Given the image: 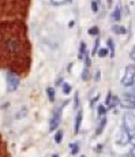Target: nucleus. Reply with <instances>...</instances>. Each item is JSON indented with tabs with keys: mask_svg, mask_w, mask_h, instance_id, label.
Wrapping results in <instances>:
<instances>
[{
	"mask_svg": "<svg viewBox=\"0 0 135 157\" xmlns=\"http://www.w3.org/2000/svg\"><path fill=\"white\" fill-rule=\"evenodd\" d=\"M135 81V64H128L126 67L124 75L121 78V85L124 86H130L132 85V82Z\"/></svg>",
	"mask_w": 135,
	"mask_h": 157,
	"instance_id": "1",
	"label": "nucleus"
},
{
	"mask_svg": "<svg viewBox=\"0 0 135 157\" xmlns=\"http://www.w3.org/2000/svg\"><path fill=\"white\" fill-rule=\"evenodd\" d=\"M19 84H21V79H19V77L15 73L10 71L7 74V90L8 92H15L18 89Z\"/></svg>",
	"mask_w": 135,
	"mask_h": 157,
	"instance_id": "2",
	"label": "nucleus"
},
{
	"mask_svg": "<svg viewBox=\"0 0 135 157\" xmlns=\"http://www.w3.org/2000/svg\"><path fill=\"white\" fill-rule=\"evenodd\" d=\"M19 49H21V45H19V41H18V40H15V38H10V40L5 41V51H7L8 53L15 55V53L19 52Z\"/></svg>",
	"mask_w": 135,
	"mask_h": 157,
	"instance_id": "3",
	"label": "nucleus"
},
{
	"mask_svg": "<svg viewBox=\"0 0 135 157\" xmlns=\"http://www.w3.org/2000/svg\"><path fill=\"white\" fill-rule=\"evenodd\" d=\"M123 123L127 131H134L135 130V115L131 112H126L123 118Z\"/></svg>",
	"mask_w": 135,
	"mask_h": 157,
	"instance_id": "4",
	"label": "nucleus"
},
{
	"mask_svg": "<svg viewBox=\"0 0 135 157\" xmlns=\"http://www.w3.org/2000/svg\"><path fill=\"white\" fill-rule=\"evenodd\" d=\"M64 105V104H63ZM63 105L59 108V109L55 111V114H53L52 119H51V122H49V130L53 131L57 128V126H59V123H60V118H62V111H63Z\"/></svg>",
	"mask_w": 135,
	"mask_h": 157,
	"instance_id": "5",
	"label": "nucleus"
},
{
	"mask_svg": "<svg viewBox=\"0 0 135 157\" xmlns=\"http://www.w3.org/2000/svg\"><path fill=\"white\" fill-rule=\"evenodd\" d=\"M130 142V134H128V131L123 128V130L119 133V137H117V143L119 145H126V143H128Z\"/></svg>",
	"mask_w": 135,
	"mask_h": 157,
	"instance_id": "6",
	"label": "nucleus"
},
{
	"mask_svg": "<svg viewBox=\"0 0 135 157\" xmlns=\"http://www.w3.org/2000/svg\"><path fill=\"white\" fill-rule=\"evenodd\" d=\"M119 104L120 107H123V108H127V109H134L135 108V100L132 99H124V100H121V101H119Z\"/></svg>",
	"mask_w": 135,
	"mask_h": 157,
	"instance_id": "7",
	"label": "nucleus"
},
{
	"mask_svg": "<svg viewBox=\"0 0 135 157\" xmlns=\"http://www.w3.org/2000/svg\"><path fill=\"white\" fill-rule=\"evenodd\" d=\"M81 123H82V111H79L77 118H75V134L79 133V128H81Z\"/></svg>",
	"mask_w": 135,
	"mask_h": 157,
	"instance_id": "8",
	"label": "nucleus"
},
{
	"mask_svg": "<svg viewBox=\"0 0 135 157\" xmlns=\"http://www.w3.org/2000/svg\"><path fill=\"white\" fill-rule=\"evenodd\" d=\"M88 55V52H86V44L85 42H81V47H79V55H78V59H81L82 60L85 56Z\"/></svg>",
	"mask_w": 135,
	"mask_h": 157,
	"instance_id": "9",
	"label": "nucleus"
},
{
	"mask_svg": "<svg viewBox=\"0 0 135 157\" xmlns=\"http://www.w3.org/2000/svg\"><path fill=\"white\" fill-rule=\"evenodd\" d=\"M107 44H108V48H109V55H111V58H113L115 56V44L113 41H112V38H108V41H107Z\"/></svg>",
	"mask_w": 135,
	"mask_h": 157,
	"instance_id": "10",
	"label": "nucleus"
},
{
	"mask_svg": "<svg viewBox=\"0 0 135 157\" xmlns=\"http://www.w3.org/2000/svg\"><path fill=\"white\" fill-rule=\"evenodd\" d=\"M112 30H113L116 34H126L127 29H126L124 26H119V25H116V26H113V29H112Z\"/></svg>",
	"mask_w": 135,
	"mask_h": 157,
	"instance_id": "11",
	"label": "nucleus"
},
{
	"mask_svg": "<svg viewBox=\"0 0 135 157\" xmlns=\"http://www.w3.org/2000/svg\"><path fill=\"white\" fill-rule=\"evenodd\" d=\"M47 94H48V97H49V101L53 103V101H55V89H53V88H48Z\"/></svg>",
	"mask_w": 135,
	"mask_h": 157,
	"instance_id": "12",
	"label": "nucleus"
},
{
	"mask_svg": "<svg viewBox=\"0 0 135 157\" xmlns=\"http://www.w3.org/2000/svg\"><path fill=\"white\" fill-rule=\"evenodd\" d=\"M112 18H113L115 21H120V18H121V15H120V7L117 5L116 8H115L113 14H112Z\"/></svg>",
	"mask_w": 135,
	"mask_h": 157,
	"instance_id": "13",
	"label": "nucleus"
},
{
	"mask_svg": "<svg viewBox=\"0 0 135 157\" xmlns=\"http://www.w3.org/2000/svg\"><path fill=\"white\" fill-rule=\"evenodd\" d=\"M62 139H63V131L59 130L56 134H55V142H56V143H60Z\"/></svg>",
	"mask_w": 135,
	"mask_h": 157,
	"instance_id": "14",
	"label": "nucleus"
},
{
	"mask_svg": "<svg viewBox=\"0 0 135 157\" xmlns=\"http://www.w3.org/2000/svg\"><path fill=\"white\" fill-rule=\"evenodd\" d=\"M88 33H89V34H90V36H97V34H98V27H97V26L90 27Z\"/></svg>",
	"mask_w": 135,
	"mask_h": 157,
	"instance_id": "15",
	"label": "nucleus"
},
{
	"mask_svg": "<svg viewBox=\"0 0 135 157\" xmlns=\"http://www.w3.org/2000/svg\"><path fill=\"white\" fill-rule=\"evenodd\" d=\"M89 78H90V74H89V70L86 67V68H83V71H82V79L83 81H88Z\"/></svg>",
	"mask_w": 135,
	"mask_h": 157,
	"instance_id": "16",
	"label": "nucleus"
},
{
	"mask_svg": "<svg viewBox=\"0 0 135 157\" xmlns=\"http://www.w3.org/2000/svg\"><path fill=\"white\" fill-rule=\"evenodd\" d=\"M98 56L100 58H105V56H108V49L107 48H101L98 51Z\"/></svg>",
	"mask_w": 135,
	"mask_h": 157,
	"instance_id": "17",
	"label": "nucleus"
},
{
	"mask_svg": "<svg viewBox=\"0 0 135 157\" xmlns=\"http://www.w3.org/2000/svg\"><path fill=\"white\" fill-rule=\"evenodd\" d=\"M70 92H71V86H70L68 84H63V93L68 94Z\"/></svg>",
	"mask_w": 135,
	"mask_h": 157,
	"instance_id": "18",
	"label": "nucleus"
},
{
	"mask_svg": "<svg viewBox=\"0 0 135 157\" xmlns=\"http://www.w3.org/2000/svg\"><path fill=\"white\" fill-rule=\"evenodd\" d=\"M70 147L73 149V150H71V153H73V154H77V153H78V150H79L78 143H71V145H70Z\"/></svg>",
	"mask_w": 135,
	"mask_h": 157,
	"instance_id": "19",
	"label": "nucleus"
},
{
	"mask_svg": "<svg viewBox=\"0 0 135 157\" xmlns=\"http://www.w3.org/2000/svg\"><path fill=\"white\" fill-rule=\"evenodd\" d=\"M105 112H107V108H105L104 105H98V115L100 116H104Z\"/></svg>",
	"mask_w": 135,
	"mask_h": 157,
	"instance_id": "20",
	"label": "nucleus"
},
{
	"mask_svg": "<svg viewBox=\"0 0 135 157\" xmlns=\"http://www.w3.org/2000/svg\"><path fill=\"white\" fill-rule=\"evenodd\" d=\"M117 104H119V100H117V97H113V100L111 99V103H109L108 107H111V108H112V107H116Z\"/></svg>",
	"mask_w": 135,
	"mask_h": 157,
	"instance_id": "21",
	"label": "nucleus"
},
{
	"mask_svg": "<svg viewBox=\"0 0 135 157\" xmlns=\"http://www.w3.org/2000/svg\"><path fill=\"white\" fill-rule=\"evenodd\" d=\"M51 1H52V4H55V5H60V4L67 3L68 0H51Z\"/></svg>",
	"mask_w": 135,
	"mask_h": 157,
	"instance_id": "22",
	"label": "nucleus"
},
{
	"mask_svg": "<svg viewBox=\"0 0 135 157\" xmlns=\"http://www.w3.org/2000/svg\"><path fill=\"white\" fill-rule=\"evenodd\" d=\"M98 42H100V38H96V41H94V48H93V52H92V55H96V51H97V48H98Z\"/></svg>",
	"mask_w": 135,
	"mask_h": 157,
	"instance_id": "23",
	"label": "nucleus"
},
{
	"mask_svg": "<svg viewBox=\"0 0 135 157\" xmlns=\"http://www.w3.org/2000/svg\"><path fill=\"white\" fill-rule=\"evenodd\" d=\"M92 10H93V12H97L98 11V5H97V1H92Z\"/></svg>",
	"mask_w": 135,
	"mask_h": 157,
	"instance_id": "24",
	"label": "nucleus"
},
{
	"mask_svg": "<svg viewBox=\"0 0 135 157\" xmlns=\"http://www.w3.org/2000/svg\"><path fill=\"white\" fill-rule=\"evenodd\" d=\"M130 56L132 60H135V45L132 47V49H131V52H130Z\"/></svg>",
	"mask_w": 135,
	"mask_h": 157,
	"instance_id": "25",
	"label": "nucleus"
},
{
	"mask_svg": "<svg viewBox=\"0 0 135 157\" xmlns=\"http://www.w3.org/2000/svg\"><path fill=\"white\" fill-rule=\"evenodd\" d=\"M130 142L132 143V145H134V147H135V134H134V135H131V137H130Z\"/></svg>",
	"mask_w": 135,
	"mask_h": 157,
	"instance_id": "26",
	"label": "nucleus"
},
{
	"mask_svg": "<svg viewBox=\"0 0 135 157\" xmlns=\"http://www.w3.org/2000/svg\"><path fill=\"white\" fill-rule=\"evenodd\" d=\"M75 108H78V93L75 94Z\"/></svg>",
	"mask_w": 135,
	"mask_h": 157,
	"instance_id": "27",
	"label": "nucleus"
},
{
	"mask_svg": "<svg viewBox=\"0 0 135 157\" xmlns=\"http://www.w3.org/2000/svg\"><path fill=\"white\" fill-rule=\"evenodd\" d=\"M131 156H132V157H135V147H134V149H132V150H131Z\"/></svg>",
	"mask_w": 135,
	"mask_h": 157,
	"instance_id": "28",
	"label": "nucleus"
},
{
	"mask_svg": "<svg viewBox=\"0 0 135 157\" xmlns=\"http://www.w3.org/2000/svg\"><path fill=\"white\" fill-rule=\"evenodd\" d=\"M96 79H97V81H98V79H100V71H97V75H96Z\"/></svg>",
	"mask_w": 135,
	"mask_h": 157,
	"instance_id": "29",
	"label": "nucleus"
},
{
	"mask_svg": "<svg viewBox=\"0 0 135 157\" xmlns=\"http://www.w3.org/2000/svg\"><path fill=\"white\" fill-rule=\"evenodd\" d=\"M108 5H109V7L112 5V0H108Z\"/></svg>",
	"mask_w": 135,
	"mask_h": 157,
	"instance_id": "30",
	"label": "nucleus"
},
{
	"mask_svg": "<svg viewBox=\"0 0 135 157\" xmlns=\"http://www.w3.org/2000/svg\"><path fill=\"white\" fill-rule=\"evenodd\" d=\"M52 157H59V156H56V154H53V156Z\"/></svg>",
	"mask_w": 135,
	"mask_h": 157,
	"instance_id": "31",
	"label": "nucleus"
},
{
	"mask_svg": "<svg viewBox=\"0 0 135 157\" xmlns=\"http://www.w3.org/2000/svg\"><path fill=\"white\" fill-rule=\"evenodd\" d=\"M82 157H85V156H82Z\"/></svg>",
	"mask_w": 135,
	"mask_h": 157,
	"instance_id": "32",
	"label": "nucleus"
}]
</instances>
